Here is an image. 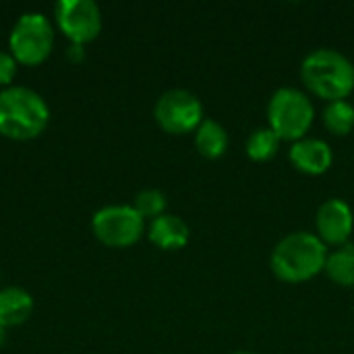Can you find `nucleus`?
<instances>
[{
  "label": "nucleus",
  "mask_w": 354,
  "mask_h": 354,
  "mask_svg": "<svg viewBox=\"0 0 354 354\" xmlns=\"http://www.w3.org/2000/svg\"><path fill=\"white\" fill-rule=\"evenodd\" d=\"M48 120L50 108L37 91L21 85L0 91V135L27 141L44 133Z\"/></svg>",
  "instance_id": "1"
},
{
  "label": "nucleus",
  "mask_w": 354,
  "mask_h": 354,
  "mask_svg": "<svg viewBox=\"0 0 354 354\" xmlns=\"http://www.w3.org/2000/svg\"><path fill=\"white\" fill-rule=\"evenodd\" d=\"M328 251L319 236L292 232L284 236L272 253V272L282 282L299 284L315 278L326 268Z\"/></svg>",
  "instance_id": "2"
},
{
  "label": "nucleus",
  "mask_w": 354,
  "mask_h": 354,
  "mask_svg": "<svg viewBox=\"0 0 354 354\" xmlns=\"http://www.w3.org/2000/svg\"><path fill=\"white\" fill-rule=\"evenodd\" d=\"M303 83L311 93L328 102L346 100L354 89V64L338 50H313L301 66Z\"/></svg>",
  "instance_id": "3"
},
{
  "label": "nucleus",
  "mask_w": 354,
  "mask_h": 354,
  "mask_svg": "<svg viewBox=\"0 0 354 354\" xmlns=\"http://www.w3.org/2000/svg\"><path fill=\"white\" fill-rule=\"evenodd\" d=\"M313 104L311 100L295 87L278 89L268 106L270 129L286 141H301L305 139L307 131L313 124Z\"/></svg>",
  "instance_id": "4"
},
{
  "label": "nucleus",
  "mask_w": 354,
  "mask_h": 354,
  "mask_svg": "<svg viewBox=\"0 0 354 354\" xmlns=\"http://www.w3.org/2000/svg\"><path fill=\"white\" fill-rule=\"evenodd\" d=\"M10 54L17 62L35 66L44 62L54 46V29L46 15L41 12H25L15 23L8 37Z\"/></svg>",
  "instance_id": "5"
},
{
  "label": "nucleus",
  "mask_w": 354,
  "mask_h": 354,
  "mask_svg": "<svg viewBox=\"0 0 354 354\" xmlns=\"http://www.w3.org/2000/svg\"><path fill=\"white\" fill-rule=\"evenodd\" d=\"M91 230L104 245L122 249L135 245L141 239L145 220L133 205H106L93 214Z\"/></svg>",
  "instance_id": "6"
},
{
  "label": "nucleus",
  "mask_w": 354,
  "mask_h": 354,
  "mask_svg": "<svg viewBox=\"0 0 354 354\" xmlns=\"http://www.w3.org/2000/svg\"><path fill=\"white\" fill-rule=\"evenodd\" d=\"M153 116L166 133L185 135L197 131L203 122V106L195 93L187 89H170L158 100Z\"/></svg>",
  "instance_id": "7"
},
{
  "label": "nucleus",
  "mask_w": 354,
  "mask_h": 354,
  "mask_svg": "<svg viewBox=\"0 0 354 354\" xmlns=\"http://www.w3.org/2000/svg\"><path fill=\"white\" fill-rule=\"evenodd\" d=\"M54 15L60 31L77 46L95 39L102 31V10L93 0H58Z\"/></svg>",
  "instance_id": "8"
},
{
  "label": "nucleus",
  "mask_w": 354,
  "mask_h": 354,
  "mask_svg": "<svg viewBox=\"0 0 354 354\" xmlns=\"http://www.w3.org/2000/svg\"><path fill=\"white\" fill-rule=\"evenodd\" d=\"M315 224H317V232L324 245L328 243V245L342 247L353 234V209L342 199H330L319 207Z\"/></svg>",
  "instance_id": "9"
},
{
  "label": "nucleus",
  "mask_w": 354,
  "mask_h": 354,
  "mask_svg": "<svg viewBox=\"0 0 354 354\" xmlns=\"http://www.w3.org/2000/svg\"><path fill=\"white\" fill-rule=\"evenodd\" d=\"M332 149L322 139H301L290 147V162L299 172L317 176L330 170L332 166Z\"/></svg>",
  "instance_id": "10"
},
{
  "label": "nucleus",
  "mask_w": 354,
  "mask_h": 354,
  "mask_svg": "<svg viewBox=\"0 0 354 354\" xmlns=\"http://www.w3.org/2000/svg\"><path fill=\"white\" fill-rule=\"evenodd\" d=\"M149 241L164 249V251H176V249H183L187 243H189V226L185 220H180L178 216H172V214H164L156 220H151V226H149Z\"/></svg>",
  "instance_id": "11"
},
{
  "label": "nucleus",
  "mask_w": 354,
  "mask_h": 354,
  "mask_svg": "<svg viewBox=\"0 0 354 354\" xmlns=\"http://www.w3.org/2000/svg\"><path fill=\"white\" fill-rule=\"evenodd\" d=\"M33 311V299L27 290L10 286L0 290V328L21 326Z\"/></svg>",
  "instance_id": "12"
},
{
  "label": "nucleus",
  "mask_w": 354,
  "mask_h": 354,
  "mask_svg": "<svg viewBox=\"0 0 354 354\" xmlns=\"http://www.w3.org/2000/svg\"><path fill=\"white\" fill-rule=\"evenodd\" d=\"M195 145H197V151L203 158L216 160V158L224 156L226 149H228V133H226V129L220 122L207 118L197 129Z\"/></svg>",
  "instance_id": "13"
},
{
  "label": "nucleus",
  "mask_w": 354,
  "mask_h": 354,
  "mask_svg": "<svg viewBox=\"0 0 354 354\" xmlns=\"http://www.w3.org/2000/svg\"><path fill=\"white\" fill-rule=\"evenodd\" d=\"M324 270L338 286H354V245L346 243L330 253Z\"/></svg>",
  "instance_id": "14"
},
{
  "label": "nucleus",
  "mask_w": 354,
  "mask_h": 354,
  "mask_svg": "<svg viewBox=\"0 0 354 354\" xmlns=\"http://www.w3.org/2000/svg\"><path fill=\"white\" fill-rule=\"evenodd\" d=\"M280 141L282 139L270 127L268 129H257L247 139V156L253 162H268L278 153Z\"/></svg>",
  "instance_id": "15"
},
{
  "label": "nucleus",
  "mask_w": 354,
  "mask_h": 354,
  "mask_svg": "<svg viewBox=\"0 0 354 354\" xmlns=\"http://www.w3.org/2000/svg\"><path fill=\"white\" fill-rule=\"evenodd\" d=\"M324 122L330 133L334 135H348L354 129V106L346 100L330 102L324 110Z\"/></svg>",
  "instance_id": "16"
},
{
  "label": "nucleus",
  "mask_w": 354,
  "mask_h": 354,
  "mask_svg": "<svg viewBox=\"0 0 354 354\" xmlns=\"http://www.w3.org/2000/svg\"><path fill=\"white\" fill-rule=\"evenodd\" d=\"M137 214L143 218V220H156L160 216H164V209H166V195L158 189H145L141 191L137 197H135V205Z\"/></svg>",
  "instance_id": "17"
},
{
  "label": "nucleus",
  "mask_w": 354,
  "mask_h": 354,
  "mask_svg": "<svg viewBox=\"0 0 354 354\" xmlns=\"http://www.w3.org/2000/svg\"><path fill=\"white\" fill-rule=\"evenodd\" d=\"M17 75V60L10 52L0 50V87L6 89V85L15 79Z\"/></svg>",
  "instance_id": "18"
},
{
  "label": "nucleus",
  "mask_w": 354,
  "mask_h": 354,
  "mask_svg": "<svg viewBox=\"0 0 354 354\" xmlns=\"http://www.w3.org/2000/svg\"><path fill=\"white\" fill-rule=\"evenodd\" d=\"M4 338H6V336H4V328H0V346L4 344Z\"/></svg>",
  "instance_id": "19"
},
{
  "label": "nucleus",
  "mask_w": 354,
  "mask_h": 354,
  "mask_svg": "<svg viewBox=\"0 0 354 354\" xmlns=\"http://www.w3.org/2000/svg\"><path fill=\"white\" fill-rule=\"evenodd\" d=\"M234 354H253V353H234Z\"/></svg>",
  "instance_id": "20"
}]
</instances>
